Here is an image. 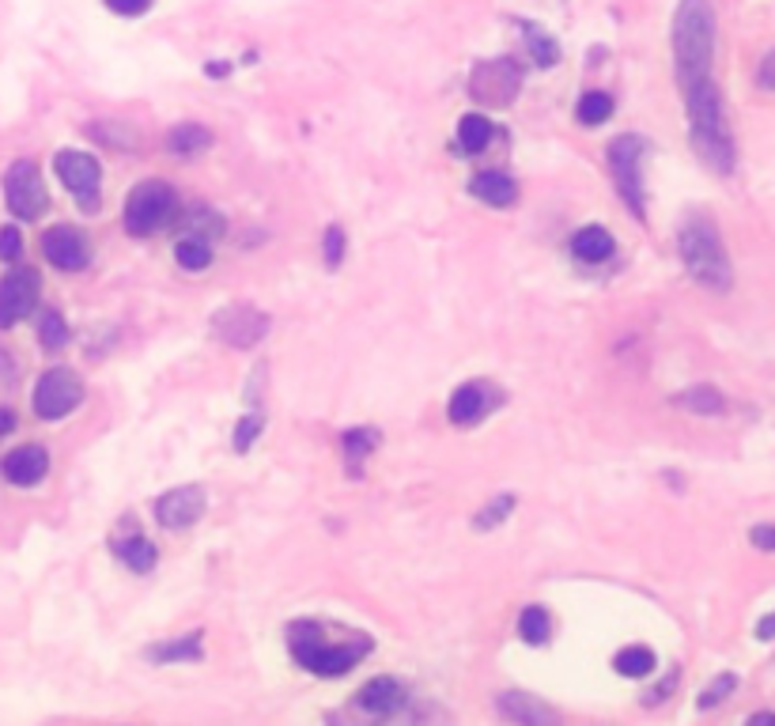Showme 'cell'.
I'll list each match as a JSON object with an SVG mask.
<instances>
[{"mask_svg": "<svg viewBox=\"0 0 775 726\" xmlns=\"http://www.w3.org/2000/svg\"><path fill=\"white\" fill-rule=\"evenodd\" d=\"M53 171H57V178L65 182V190H69L87 212L99 208V186H103V167H99V159L87 156V152H76V148H65V152H57V159H53Z\"/></svg>", "mask_w": 775, "mask_h": 726, "instance_id": "9", "label": "cell"}, {"mask_svg": "<svg viewBox=\"0 0 775 726\" xmlns=\"http://www.w3.org/2000/svg\"><path fill=\"white\" fill-rule=\"evenodd\" d=\"M677 405L681 409H689V413H700V416H715V413H723V394L715 390V386H692V390H685V394H677Z\"/></svg>", "mask_w": 775, "mask_h": 726, "instance_id": "28", "label": "cell"}, {"mask_svg": "<svg viewBox=\"0 0 775 726\" xmlns=\"http://www.w3.org/2000/svg\"><path fill=\"white\" fill-rule=\"evenodd\" d=\"M492 121L484 118V114H465L462 121H458V148H462V156H477V152H484L488 144H492Z\"/></svg>", "mask_w": 775, "mask_h": 726, "instance_id": "25", "label": "cell"}, {"mask_svg": "<svg viewBox=\"0 0 775 726\" xmlns=\"http://www.w3.org/2000/svg\"><path fill=\"white\" fill-rule=\"evenodd\" d=\"M4 201H8V212L19 216V220H38L50 208V190L42 182V171H38L35 159H19V163L8 167V174H4Z\"/></svg>", "mask_w": 775, "mask_h": 726, "instance_id": "7", "label": "cell"}, {"mask_svg": "<svg viewBox=\"0 0 775 726\" xmlns=\"http://www.w3.org/2000/svg\"><path fill=\"white\" fill-rule=\"evenodd\" d=\"M409 704V689L397 681V677H371L360 692H356V708L367 715H382L390 719L397 711Z\"/></svg>", "mask_w": 775, "mask_h": 726, "instance_id": "15", "label": "cell"}, {"mask_svg": "<svg viewBox=\"0 0 775 726\" xmlns=\"http://www.w3.org/2000/svg\"><path fill=\"white\" fill-rule=\"evenodd\" d=\"M685 95V110H689V129H692V144L711 171L730 174L734 171V137L726 129V110H723V95H719V84L707 76L700 84L681 87Z\"/></svg>", "mask_w": 775, "mask_h": 726, "instance_id": "1", "label": "cell"}, {"mask_svg": "<svg viewBox=\"0 0 775 726\" xmlns=\"http://www.w3.org/2000/svg\"><path fill=\"white\" fill-rule=\"evenodd\" d=\"M0 473H4V481L16 484V488H31V484H38L50 473V454L38 447V443L8 450L4 462H0Z\"/></svg>", "mask_w": 775, "mask_h": 726, "instance_id": "16", "label": "cell"}, {"mask_svg": "<svg viewBox=\"0 0 775 726\" xmlns=\"http://www.w3.org/2000/svg\"><path fill=\"white\" fill-rule=\"evenodd\" d=\"M677 250H681L689 277L704 284L707 292H726L734 284V269H730V254H726L719 227H711L707 220H689L681 227Z\"/></svg>", "mask_w": 775, "mask_h": 726, "instance_id": "4", "label": "cell"}, {"mask_svg": "<svg viewBox=\"0 0 775 726\" xmlns=\"http://www.w3.org/2000/svg\"><path fill=\"white\" fill-rule=\"evenodd\" d=\"M772 628H775V617H772V613H764V617H760V624H757V640H764V643L772 640Z\"/></svg>", "mask_w": 775, "mask_h": 726, "instance_id": "42", "label": "cell"}, {"mask_svg": "<svg viewBox=\"0 0 775 726\" xmlns=\"http://www.w3.org/2000/svg\"><path fill=\"white\" fill-rule=\"evenodd\" d=\"M212 333L231 348H254L269 333V314H261L250 303H227L212 314Z\"/></svg>", "mask_w": 775, "mask_h": 726, "instance_id": "11", "label": "cell"}, {"mask_svg": "<svg viewBox=\"0 0 775 726\" xmlns=\"http://www.w3.org/2000/svg\"><path fill=\"white\" fill-rule=\"evenodd\" d=\"M174 212H178V197L174 190L163 182V178H148V182H140L129 190L125 197V212H121V224L129 235H155V231H163V227L174 220Z\"/></svg>", "mask_w": 775, "mask_h": 726, "instance_id": "6", "label": "cell"}, {"mask_svg": "<svg viewBox=\"0 0 775 726\" xmlns=\"http://www.w3.org/2000/svg\"><path fill=\"white\" fill-rule=\"evenodd\" d=\"M772 65H775V57L772 53H764V61H760V91H772Z\"/></svg>", "mask_w": 775, "mask_h": 726, "instance_id": "41", "label": "cell"}, {"mask_svg": "<svg viewBox=\"0 0 775 726\" xmlns=\"http://www.w3.org/2000/svg\"><path fill=\"white\" fill-rule=\"evenodd\" d=\"M522 91V69L511 57H488L469 72V95L484 106H511Z\"/></svg>", "mask_w": 775, "mask_h": 726, "instance_id": "8", "label": "cell"}, {"mask_svg": "<svg viewBox=\"0 0 775 726\" xmlns=\"http://www.w3.org/2000/svg\"><path fill=\"white\" fill-rule=\"evenodd\" d=\"M518 636L526 643H534V647H541V643H549L552 636V617L541 609V605H526L522 613H518Z\"/></svg>", "mask_w": 775, "mask_h": 726, "instance_id": "27", "label": "cell"}, {"mask_svg": "<svg viewBox=\"0 0 775 726\" xmlns=\"http://www.w3.org/2000/svg\"><path fill=\"white\" fill-rule=\"evenodd\" d=\"M613 110H617V103H613L609 91H586L583 99H579V106H575V118L583 121V125H602V121L613 118Z\"/></svg>", "mask_w": 775, "mask_h": 726, "instance_id": "29", "label": "cell"}, {"mask_svg": "<svg viewBox=\"0 0 775 726\" xmlns=\"http://www.w3.org/2000/svg\"><path fill=\"white\" fill-rule=\"evenodd\" d=\"M186 227H190V235H201V239H216L220 231H224V220L212 212V208H190V216H186Z\"/></svg>", "mask_w": 775, "mask_h": 726, "instance_id": "34", "label": "cell"}, {"mask_svg": "<svg viewBox=\"0 0 775 726\" xmlns=\"http://www.w3.org/2000/svg\"><path fill=\"white\" fill-rule=\"evenodd\" d=\"M322 254H326L329 269H337L341 258H345V231H341L337 224L326 227V235H322Z\"/></svg>", "mask_w": 775, "mask_h": 726, "instance_id": "37", "label": "cell"}, {"mask_svg": "<svg viewBox=\"0 0 775 726\" xmlns=\"http://www.w3.org/2000/svg\"><path fill=\"white\" fill-rule=\"evenodd\" d=\"M371 636L352 632L341 640H326V624L318 621H295L288 628V651L292 658L314 677H341L348 674L356 662L371 655Z\"/></svg>", "mask_w": 775, "mask_h": 726, "instance_id": "2", "label": "cell"}, {"mask_svg": "<svg viewBox=\"0 0 775 726\" xmlns=\"http://www.w3.org/2000/svg\"><path fill=\"white\" fill-rule=\"evenodd\" d=\"M261 432H265V416H261V413H246L239 420V428H235V450H239V454H246V450L254 447V439H258Z\"/></svg>", "mask_w": 775, "mask_h": 726, "instance_id": "36", "label": "cell"}, {"mask_svg": "<svg viewBox=\"0 0 775 726\" xmlns=\"http://www.w3.org/2000/svg\"><path fill=\"white\" fill-rule=\"evenodd\" d=\"M106 8L118 16H144L152 8V0H106Z\"/></svg>", "mask_w": 775, "mask_h": 726, "instance_id": "39", "label": "cell"}, {"mask_svg": "<svg viewBox=\"0 0 775 726\" xmlns=\"http://www.w3.org/2000/svg\"><path fill=\"white\" fill-rule=\"evenodd\" d=\"M715 61V12L707 0H681L673 12V65L677 84L689 87L711 76Z\"/></svg>", "mask_w": 775, "mask_h": 726, "instance_id": "3", "label": "cell"}, {"mask_svg": "<svg viewBox=\"0 0 775 726\" xmlns=\"http://www.w3.org/2000/svg\"><path fill=\"white\" fill-rule=\"evenodd\" d=\"M734 689H738V677H734V674H719L715 681H711V685H707L704 692H700L696 708H700V711H711L715 704H723V700H726V696H730Z\"/></svg>", "mask_w": 775, "mask_h": 726, "instance_id": "35", "label": "cell"}, {"mask_svg": "<svg viewBox=\"0 0 775 726\" xmlns=\"http://www.w3.org/2000/svg\"><path fill=\"white\" fill-rule=\"evenodd\" d=\"M38 341H42V348H50V352L69 345V326H65V318L57 311L42 314V322H38Z\"/></svg>", "mask_w": 775, "mask_h": 726, "instance_id": "32", "label": "cell"}, {"mask_svg": "<svg viewBox=\"0 0 775 726\" xmlns=\"http://www.w3.org/2000/svg\"><path fill=\"white\" fill-rule=\"evenodd\" d=\"M38 292H42V280L35 269H16L0 280V329L16 326L19 318L35 311Z\"/></svg>", "mask_w": 775, "mask_h": 726, "instance_id": "12", "label": "cell"}, {"mask_svg": "<svg viewBox=\"0 0 775 726\" xmlns=\"http://www.w3.org/2000/svg\"><path fill=\"white\" fill-rule=\"evenodd\" d=\"M613 250H617L613 235L598 224L579 227V231L571 235V254H575L579 261H586V265H602V261L613 258Z\"/></svg>", "mask_w": 775, "mask_h": 726, "instance_id": "20", "label": "cell"}, {"mask_svg": "<svg viewBox=\"0 0 775 726\" xmlns=\"http://www.w3.org/2000/svg\"><path fill=\"white\" fill-rule=\"evenodd\" d=\"M647 152H651V140L636 137V133H624V137L609 144V171H613L617 193L639 224L647 220V190H643V159H647Z\"/></svg>", "mask_w": 775, "mask_h": 726, "instance_id": "5", "label": "cell"}, {"mask_svg": "<svg viewBox=\"0 0 775 726\" xmlns=\"http://www.w3.org/2000/svg\"><path fill=\"white\" fill-rule=\"evenodd\" d=\"M205 148H212V133H208L205 125H197V121H182V125H174L171 133H167V152L178 159L201 156Z\"/></svg>", "mask_w": 775, "mask_h": 726, "instance_id": "21", "label": "cell"}, {"mask_svg": "<svg viewBox=\"0 0 775 726\" xmlns=\"http://www.w3.org/2000/svg\"><path fill=\"white\" fill-rule=\"evenodd\" d=\"M488 405H492L488 386H484V382H465V386L454 390V398H450V405H447L450 424H454V428H473V424L488 413Z\"/></svg>", "mask_w": 775, "mask_h": 726, "instance_id": "17", "label": "cell"}, {"mask_svg": "<svg viewBox=\"0 0 775 726\" xmlns=\"http://www.w3.org/2000/svg\"><path fill=\"white\" fill-rule=\"evenodd\" d=\"M42 254H46V261H50L53 269L76 273V269H84L87 261H91V246H87L84 231H76L69 224H57L42 235Z\"/></svg>", "mask_w": 775, "mask_h": 726, "instance_id": "14", "label": "cell"}, {"mask_svg": "<svg viewBox=\"0 0 775 726\" xmlns=\"http://www.w3.org/2000/svg\"><path fill=\"white\" fill-rule=\"evenodd\" d=\"M23 254V235L19 227H0V261H16Z\"/></svg>", "mask_w": 775, "mask_h": 726, "instance_id": "38", "label": "cell"}, {"mask_svg": "<svg viewBox=\"0 0 775 726\" xmlns=\"http://www.w3.org/2000/svg\"><path fill=\"white\" fill-rule=\"evenodd\" d=\"M511 511H515V496H496L488 507H481V511L473 515V530H496L500 522H507Z\"/></svg>", "mask_w": 775, "mask_h": 726, "instance_id": "33", "label": "cell"}, {"mask_svg": "<svg viewBox=\"0 0 775 726\" xmlns=\"http://www.w3.org/2000/svg\"><path fill=\"white\" fill-rule=\"evenodd\" d=\"M496 711H500L507 723H522V726H541V723H556V711L549 704H541L526 692H500L496 696Z\"/></svg>", "mask_w": 775, "mask_h": 726, "instance_id": "18", "label": "cell"}, {"mask_svg": "<svg viewBox=\"0 0 775 726\" xmlns=\"http://www.w3.org/2000/svg\"><path fill=\"white\" fill-rule=\"evenodd\" d=\"M522 31H526V46H530L537 65H541V69H552V65L560 61V46H556L541 27H534V23H522Z\"/></svg>", "mask_w": 775, "mask_h": 726, "instance_id": "31", "label": "cell"}, {"mask_svg": "<svg viewBox=\"0 0 775 726\" xmlns=\"http://www.w3.org/2000/svg\"><path fill=\"white\" fill-rule=\"evenodd\" d=\"M174 261L190 273H201V269L212 265V242L201 239V235H182L178 246H174Z\"/></svg>", "mask_w": 775, "mask_h": 726, "instance_id": "26", "label": "cell"}, {"mask_svg": "<svg viewBox=\"0 0 775 726\" xmlns=\"http://www.w3.org/2000/svg\"><path fill=\"white\" fill-rule=\"evenodd\" d=\"M114 553L121 556V564L129 571H137V575H148V571L155 568V560H159V553H155V545L148 541V537H125V541H114Z\"/></svg>", "mask_w": 775, "mask_h": 726, "instance_id": "23", "label": "cell"}, {"mask_svg": "<svg viewBox=\"0 0 775 726\" xmlns=\"http://www.w3.org/2000/svg\"><path fill=\"white\" fill-rule=\"evenodd\" d=\"M16 428V416H12V409H0V439Z\"/></svg>", "mask_w": 775, "mask_h": 726, "instance_id": "43", "label": "cell"}, {"mask_svg": "<svg viewBox=\"0 0 775 726\" xmlns=\"http://www.w3.org/2000/svg\"><path fill=\"white\" fill-rule=\"evenodd\" d=\"M205 655V647H201V632H186V636H178L171 643H159L148 651L152 662L159 666H167V662H197V658Z\"/></svg>", "mask_w": 775, "mask_h": 726, "instance_id": "24", "label": "cell"}, {"mask_svg": "<svg viewBox=\"0 0 775 726\" xmlns=\"http://www.w3.org/2000/svg\"><path fill=\"white\" fill-rule=\"evenodd\" d=\"M382 435L375 428H352V432L341 435V450H345V466L352 477H360L363 473V462H367V454L379 447Z\"/></svg>", "mask_w": 775, "mask_h": 726, "instance_id": "22", "label": "cell"}, {"mask_svg": "<svg viewBox=\"0 0 775 726\" xmlns=\"http://www.w3.org/2000/svg\"><path fill=\"white\" fill-rule=\"evenodd\" d=\"M205 503L208 500L201 484H182V488H171L155 500V519L163 530H186L205 515Z\"/></svg>", "mask_w": 775, "mask_h": 726, "instance_id": "13", "label": "cell"}, {"mask_svg": "<svg viewBox=\"0 0 775 726\" xmlns=\"http://www.w3.org/2000/svg\"><path fill=\"white\" fill-rule=\"evenodd\" d=\"M613 670L624 677H647L655 670V655H651V647H624L613 658Z\"/></svg>", "mask_w": 775, "mask_h": 726, "instance_id": "30", "label": "cell"}, {"mask_svg": "<svg viewBox=\"0 0 775 726\" xmlns=\"http://www.w3.org/2000/svg\"><path fill=\"white\" fill-rule=\"evenodd\" d=\"M84 401V382L69 367H53L35 386V413L38 420H61Z\"/></svg>", "mask_w": 775, "mask_h": 726, "instance_id": "10", "label": "cell"}, {"mask_svg": "<svg viewBox=\"0 0 775 726\" xmlns=\"http://www.w3.org/2000/svg\"><path fill=\"white\" fill-rule=\"evenodd\" d=\"M753 545H757L760 553H772V549H775V530H772V526H757V530H753Z\"/></svg>", "mask_w": 775, "mask_h": 726, "instance_id": "40", "label": "cell"}, {"mask_svg": "<svg viewBox=\"0 0 775 726\" xmlns=\"http://www.w3.org/2000/svg\"><path fill=\"white\" fill-rule=\"evenodd\" d=\"M469 193H473L477 201H484V205H492V208H511V205L518 201L515 178H511V174H503V171H481V174H473V182H469Z\"/></svg>", "mask_w": 775, "mask_h": 726, "instance_id": "19", "label": "cell"}]
</instances>
